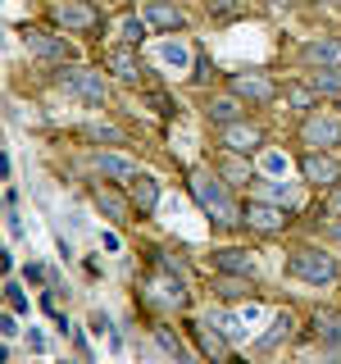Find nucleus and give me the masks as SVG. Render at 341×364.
Returning a JSON list of instances; mask_svg holds the SVG:
<instances>
[{"label": "nucleus", "mask_w": 341, "mask_h": 364, "mask_svg": "<svg viewBox=\"0 0 341 364\" xmlns=\"http://www.w3.org/2000/svg\"><path fill=\"white\" fill-rule=\"evenodd\" d=\"M191 196H196V205H200L205 214H214V223H219V228L242 223V219H237V205L227 200V191H223V182H219V173H210V168H196V173H191Z\"/></svg>", "instance_id": "1"}, {"label": "nucleus", "mask_w": 341, "mask_h": 364, "mask_svg": "<svg viewBox=\"0 0 341 364\" xmlns=\"http://www.w3.org/2000/svg\"><path fill=\"white\" fill-rule=\"evenodd\" d=\"M291 273H296L301 282L328 287V282L337 278V259L323 255V250H310V246H305V250H296V255H291Z\"/></svg>", "instance_id": "2"}, {"label": "nucleus", "mask_w": 341, "mask_h": 364, "mask_svg": "<svg viewBox=\"0 0 341 364\" xmlns=\"http://www.w3.org/2000/svg\"><path fill=\"white\" fill-rule=\"evenodd\" d=\"M64 87L73 91V96H82L87 105H105V82H100L96 68H82V64L64 68Z\"/></svg>", "instance_id": "3"}, {"label": "nucleus", "mask_w": 341, "mask_h": 364, "mask_svg": "<svg viewBox=\"0 0 341 364\" xmlns=\"http://www.w3.org/2000/svg\"><path fill=\"white\" fill-rule=\"evenodd\" d=\"M301 173H305V182H314V187H332V182H341V164L328 159L323 151H310L301 159Z\"/></svg>", "instance_id": "4"}, {"label": "nucleus", "mask_w": 341, "mask_h": 364, "mask_svg": "<svg viewBox=\"0 0 341 364\" xmlns=\"http://www.w3.org/2000/svg\"><path fill=\"white\" fill-rule=\"evenodd\" d=\"M305 146H314V151H328V146H337L341 141V123L337 119H318V114H314V119H305Z\"/></svg>", "instance_id": "5"}, {"label": "nucleus", "mask_w": 341, "mask_h": 364, "mask_svg": "<svg viewBox=\"0 0 341 364\" xmlns=\"http://www.w3.org/2000/svg\"><path fill=\"white\" fill-rule=\"evenodd\" d=\"M246 223L259 228V232H278V228H287V214H282L278 205H269V200H250L246 205Z\"/></svg>", "instance_id": "6"}, {"label": "nucleus", "mask_w": 341, "mask_h": 364, "mask_svg": "<svg viewBox=\"0 0 341 364\" xmlns=\"http://www.w3.org/2000/svg\"><path fill=\"white\" fill-rule=\"evenodd\" d=\"M55 18H60L64 28H96V23H100L96 9L77 5V0H60V5H55Z\"/></svg>", "instance_id": "7"}, {"label": "nucleus", "mask_w": 341, "mask_h": 364, "mask_svg": "<svg viewBox=\"0 0 341 364\" xmlns=\"http://www.w3.org/2000/svg\"><path fill=\"white\" fill-rule=\"evenodd\" d=\"M232 96L264 105V100H273V82H269V77H259V73H242V77L232 82Z\"/></svg>", "instance_id": "8"}, {"label": "nucleus", "mask_w": 341, "mask_h": 364, "mask_svg": "<svg viewBox=\"0 0 341 364\" xmlns=\"http://www.w3.org/2000/svg\"><path fill=\"white\" fill-rule=\"evenodd\" d=\"M91 200L100 205V214H105V219H114V223H128V200H123L114 187H100V182H96V187H91Z\"/></svg>", "instance_id": "9"}, {"label": "nucleus", "mask_w": 341, "mask_h": 364, "mask_svg": "<svg viewBox=\"0 0 341 364\" xmlns=\"http://www.w3.org/2000/svg\"><path fill=\"white\" fill-rule=\"evenodd\" d=\"M23 41H28L37 55H45V60H68V41L50 37V32H41V28H28V32H23Z\"/></svg>", "instance_id": "10"}, {"label": "nucleus", "mask_w": 341, "mask_h": 364, "mask_svg": "<svg viewBox=\"0 0 341 364\" xmlns=\"http://www.w3.org/2000/svg\"><path fill=\"white\" fill-rule=\"evenodd\" d=\"M105 64L123 77V82H136V77H141V64H136V55H132V46H128V41L114 46V50L105 55Z\"/></svg>", "instance_id": "11"}, {"label": "nucleus", "mask_w": 341, "mask_h": 364, "mask_svg": "<svg viewBox=\"0 0 341 364\" xmlns=\"http://www.w3.org/2000/svg\"><path fill=\"white\" fill-rule=\"evenodd\" d=\"M305 60L318 64V68H341V41H332V37L310 41V46H305Z\"/></svg>", "instance_id": "12"}, {"label": "nucleus", "mask_w": 341, "mask_h": 364, "mask_svg": "<svg viewBox=\"0 0 341 364\" xmlns=\"http://www.w3.org/2000/svg\"><path fill=\"white\" fill-rule=\"evenodd\" d=\"M146 18H151L155 28H164V32H173V28L187 23V14H182L178 5H164V0H151V5H146Z\"/></svg>", "instance_id": "13"}, {"label": "nucleus", "mask_w": 341, "mask_h": 364, "mask_svg": "<svg viewBox=\"0 0 341 364\" xmlns=\"http://www.w3.org/2000/svg\"><path fill=\"white\" fill-rule=\"evenodd\" d=\"M210 123H219V128H227V123H237L242 119V96H219V100H210Z\"/></svg>", "instance_id": "14"}, {"label": "nucleus", "mask_w": 341, "mask_h": 364, "mask_svg": "<svg viewBox=\"0 0 341 364\" xmlns=\"http://www.w3.org/2000/svg\"><path fill=\"white\" fill-rule=\"evenodd\" d=\"M132 205H136L141 214H151L155 205H159V182L146 178V173H136V182H132Z\"/></svg>", "instance_id": "15"}, {"label": "nucleus", "mask_w": 341, "mask_h": 364, "mask_svg": "<svg viewBox=\"0 0 341 364\" xmlns=\"http://www.w3.org/2000/svg\"><path fill=\"white\" fill-rule=\"evenodd\" d=\"M223 146H227V151H255L259 132L255 128H242V123H227V128H223Z\"/></svg>", "instance_id": "16"}, {"label": "nucleus", "mask_w": 341, "mask_h": 364, "mask_svg": "<svg viewBox=\"0 0 341 364\" xmlns=\"http://www.w3.org/2000/svg\"><path fill=\"white\" fill-rule=\"evenodd\" d=\"M96 168H100L105 178H114V182L136 178V164H132V159H123V155H100V159H96Z\"/></svg>", "instance_id": "17"}, {"label": "nucleus", "mask_w": 341, "mask_h": 364, "mask_svg": "<svg viewBox=\"0 0 341 364\" xmlns=\"http://www.w3.org/2000/svg\"><path fill=\"white\" fill-rule=\"evenodd\" d=\"M191 333H196V341H200V350H205V355H214V360H223V355H227V341H223V337L210 328V318H205V323H196Z\"/></svg>", "instance_id": "18"}, {"label": "nucleus", "mask_w": 341, "mask_h": 364, "mask_svg": "<svg viewBox=\"0 0 341 364\" xmlns=\"http://www.w3.org/2000/svg\"><path fill=\"white\" fill-rule=\"evenodd\" d=\"M214 291H219L223 301H242L250 291V282H246V273H223V278H214Z\"/></svg>", "instance_id": "19"}, {"label": "nucleus", "mask_w": 341, "mask_h": 364, "mask_svg": "<svg viewBox=\"0 0 341 364\" xmlns=\"http://www.w3.org/2000/svg\"><path fill=\"white\" fill-rule=\"evenodd\" d=\"M214 259H219V269H223V273H250V269H255L246 250H219Z\"/></svg>", "instance_id": "20"}, {"label": "nucleus", "mask_w": 341, "mask_h": 364, "mask_svg": "<svg viewBox=\"0 0 341 364\" xmlns=\"http://www.w3.org/2000/svg\"><path fill=\"white\" fill-rule=\"evenodd\" d=\"M314 91H318V96H341V68H318V73H314Z\"/></svg>", "instance_id": "21"}, {"label": "nucleus", "mask_w": 341, "mask_h": 364, "mask_svg": "<svg viewBox=\"0 0 341 364\" xmlns=\"http://www.w3.org/2000/svg\"><path fill=\"white\" fill-rule=\"evenodd\" d=\"M155 291H159V296H155L159 305H173V310H182V305H187V287H182L178 278H173V282H159Z\"/></svg>", "instance_id": "22"}, {"label": "nucleus", "mask_w": 341, "mask_h": 364, "mask_svg": "<svg viewBox=\"0 0 341 364\" xmlns=\"http://www.w3.org/2000/svg\"><path fill=\"white\" fill-rule=\"evenodd\" d=\"M159 60H164L168 68H187L191 64V50L182 41H164V46H159Z\"/></svg>", "instance_id": "23"}, {"label": "nucleus", "mask_w": 341, "mask_h": 364, "mask_svg": "<svg viewBox=\"0 0 341 364\" xmlns=\"http://www.w3.org/2000/svg\"><path fill=\"white\" fill-rule=\"evenodd\" d=\"M287 333H291V314H278V318H273V333H264V341H259V346L273 350V346H278V341L287 337Z\"/></svg>", "instance_id": "24"}, {"label": "nucleus", "mask_w": 341, "mask_h": 364, "mask_svg": "<svg viewBox=\"0 0 341 364\" xmlns=\"http://www.w3.org/2000/svg\"><path fill=\"white\" fill-rule=\"evenodd\" d=\"M119 37L128 41V46H141V41H146V23H141V18H123V23H119Z\"/></svg>", "instance_id": "25"}, {"label": "nucleus", "mask_w": 341, "mask_h": 364, "mask_svg": "<svg viewBox=\"0 0 341 364\" xmlns=\"http://www.w3.org/2000/svg\"><path fill=\"white\" fill-rule=\"evenodd\" d=\"M314 323L323 328V341H328V346H337V341H341V318L337 314H318Z\"/></svg>", "instance_id": "26"}, {"label": "nucleus", "mask_w": 341, "mask_h": 364, "mask_svg": "<svg viewBox=\"0 0 341 364\" xmlns=\"http://www.w3.org/2000/svg\"><path fill=\"white\" fill-rule=\"evenodd\" d=\"M259 168H264L269 178H287V155H278V151H269L264 159H259Z\"/></svg>", "instance_id": "27"}, {"label": "nucleus", "mask_w": 341, "mask_h": 364, "mask_svg": "<svg viewBox=\"0 0 341 364\" xmlns=\"http://www.w3.org/2000/svg\"><path fill=\"white\" fill-rule=\"evenodd\" d=\"M205 318H210V323H219L227 341H232V337H242V333H246V328H242V323H237V318H232V314H205Z\"/></svg>", "instance_id": "28"}, {"label": "nucleus", "mask_w": 341, "mask_h": 364, "mask_svg": "<svg viewBox=\"0 0 341 364\" xmlns=\"http://www.w3.org/2000/svg\"><path fill=\"white\" fill-rule=\"evenodd\" d=\"M155 341L168 350V355H187V350H182V341H178V333H168V328H155Z\"/></svg>", "instance_id": "29"}, {"label": "nucleus", "mask_w": 341, "mask_h": 364, "mask_svg": "<svg viewBox=\"0 0 341 364\" xmlns=\"http://www.w3.org/2000/svg\"><path fill=\"white\" fill-rule=\"evenodd\" d=\"M5 305H9V310H28V296H23V287H18V282H5Z\"/></svg>", "instance_id": "30"}, {"label": "nucleus", "mask_w": 341, "mask_h": 364, "mask_svg": "<svg viewBox=\"0 0 341 364\" xmlns=\"http://www.w3.org/2000/svg\"><path fill=\"white\" fill-rule=\"evenodd\" d=\"M287 100H291L296 109H310L314 105V91L310 87H287Z\"/></svg>", "instance_id": "31"}, {"label": "nucleus", "mask_w": 341, "mask_h": 364, "mask_svg": "<svg viewBox=\"0 0 341 364\" xmlns=\"http://www.w3.org/2000/svg\"><path fill=\"white\" fill-rule=\"evenodd\" d=\"M14 314H18V310H5V318H0V333H5V341L18 333V318H14Z\"/></svg>", "instance_id": "32"}, {"label": "nucleus", "mask_w": 341, "mask_h": 364, "mask_svg": "<svg viewBox=\"0 0 341 364\" xmlns=\"http://www.w3.org/2000/svg\"><path fill=\"white\" fill-rule=\"evenodd\" d=\"M151 105H155L159 114H173V109H178V105H173V100H168V96H164V91H151Z\"/></svg>", "instance_id": "33"}, {"label": "nucleus", "mask_w": 341, "mask_h": 364, "mask_svg": "<svg viewBox=\"0 0 341 364\" xmlns=\"http://www.w3.org/2000/svg\"><path fill=\"white\" fill-rule=\"evenodd\" d=\"M191 77H196V82H210V77H214V64L200 55V60H196V73H191Z\"/></svg>", "instance_id": "34"}, {"label": "nucleus", "mask_w": 341, "mask_h": 364, "mask_svg": "<svg viewBox=\"0 0 341 364\" xmlns=\"http://www.w3.org/2000/svg\"><path fill=\"white\" fill-rule=\"evenodd\" d=\"M323 214H341V187H337V191H332V196H328V200H323Z\"/></svg>", "instance_id": "35"}, {"label": "nucleus", "mask_w": 341, "mask_h": 364, "mask_svg": "<svg viewBox=\"0 0 341 364\" xmlns=\"http://www.w3.org/2000/svg\"><path fill=\"white\" fill-rule=\"evenodd\" d=\"M91 136H96V141H119V132H114V128H100V123L91 128Z\"/></svg>", "instance_id": "36"}, {"label": "nucleus", "mask_w": 341, "mask_h": 364, "mask_svg": "<svg viewBox=\"0 0 341 364\" xmlns=\"http://www.w3.org/2000/svg\"><path fill=\"white\" fill-rule=\"evenodd\" d=\"M28 350H37V355H41V350H45V337L37 333V328H32V333H28Z\"/></svg>", "instance_id": "37"}, {"label": "nucleus", "mask_w": 341, "mask_h": 364, "mask_svg": "<svg viewBox=\"0 0 341 364\" xmlns=\"http://www.w3.org/2000/svg\"><path fill=\"white\" fill-rule=\"evenodd\" d=\"M91 333H96V337L109 333V318H105V314H91Z\"/></svg>", "instance_id": "38"}, {"label": "nucleus", "mask_w": 341, "mask_h": 364, "mask_svg": "<svg viewBox=\"0 0 341 364\" xmlns=\"http://www.w3.org/2000/svg\"><path fill=\"white\" fill-rule=\"evenodd\" d=\"M332 237H337V242H341V223H337V228H332Z\"/></svg>", "instance_id": "39"}]
</instances>
